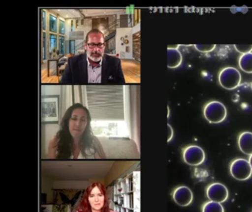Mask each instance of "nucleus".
Wrapping results in <instances>:
<instances>
[{"label": "nucleus", "mask_w": 252, "mask_h": 212, "mask_svg": "<svg viewBox=\"0 0 252 212\" xmlns=\"http://www.w3.org/2000/svg\"><path fill=\"white\" fill-rule=\"evenodd\" d=\"M240 69L246 73H252V53L242 54L239 58Z\"/></svg>", "instance_id": "obj_9"}, {"label": "nucleus", "mask_w": 252, "mask_h": 212, "mask_svg": "<svg viewBox=\"0 0 252 212\" xmlns=\"http://www.w3.org/2000/svg\"><path fill=\"white\" fill-rule=\"evenodd\" d=\"M203 115L206 120L210 123H220L226 118V107L220 102H209L205 106Z\"/></svg>", "instance_id": "obj_1"}, {"label": "nucleus", "mask_w": 252, "mask_h": 212, "mask_svg": "<svg viewBox=\"0 0 252 212\" xmlns=\"http://www.w3.org/2000/svg\"><path fill=\"white\" fill-rule=\"evenodd\" d=\"M206 195L211 201L224 203L228 197V188L220 183H213L206 188Z\"/></svg>", "instance_id": "obj_5"}, {"label": "nucleus", "mask_w": 252, "mask_h": 212, "mask_svg": "<svg viewBox=\"0 0 252 212\" xmlns=\"http://www.w3.org/2000/svg\"><path fill=\"white\" fill-rule=\"evenodd\" d=\"M183 56L181 52L177 48H169L167 50V66L171 69L178 67L182 63Z\"/></svg>", "instance_id": "obj_8"}, {"label": "nucleus", "mask_w": 252, "mask_h": 212, "mask_svg": "<svg viewBox=\"0 0 252 212\" xmlns=\"http://www.w3.org/2000/svg\"><path fill=\"white\" fill-rule=\"evenodd\" d=\"M215 44H195L194 48L200 53H210L215 50Z\"/></svg>", "instance_id": "obj_11"}, {"label": "nucleus", "mask_w": 252, "mask_h": 212, "mask_svg": "<svg viewBox=\"0 0 252 212\" xmlns=\"http://www.w3.org/2000/svg\"><path fill=\"white\" fill-rule=\"evenodd\" d=\"M230 173L237 181H246L252 175V168L249 160L237 159L230 164Z\"/></svg>", "instance_id": "obj_3"}, {"label": "nucleus", "mask_w": 252, "mask_h": 212, "mask_svg": "<svg viewBox=\"0 0 252 212\" xmlns=\"http://www.w3.org/2000/svg\"><path fill=\"white\" fill-rule=\"evenodd\" d=\"M249 163H250L251 166H252V155H251V156H249Z\"/></svg>", "instance_id": "obj_14"}, {"label": "nucleus", "mask_w": 252, "mask_h": 212, "mask_svg": "<svg viewBox=\"0 0 252 212\" xmlns=\"http://www.w3.org/2000/svg\"><path fill=\"white\" fill-rule=\"evenodd\" d=\"M184 161L189 166H198L205 160L204 150L197 145H190L184 149L183 153Z\"/></svg>", "instance_id": "obj_4"}, {"label": "nucleus", "mask_w": 252, "mask_h": 212, "mask_svg": "<svg viewBox=\"0 0 252 212\" xmlns=\"http://www.w3.org/2000/svg\"><path fill=\"white\" fill-rule=\"evenodd\" d=\"M202 212H224L223 206L221 203L210 200L203 205Z\"/></svg>", "instance_id": "obj_10"}, {"label": "nucleus", "mask_w": 252, "mask_h": 212, "mask_svg": "<svg viewBox=\"0 0 252 212\" xmlns=\"http://www.w3.org/2000/svg\"><path fill=\"white\" fill-rule=\"evenodd\" d=\"M238 146L244 154L252 155V132H243L238 138Z\"/></svg>", "instance_id": "obj_7"}, {"label": "nucleus", "mask_w": 252, "mask_h": 212, "mask_svg": "<svg viewBox=\"0 0 252 212\" xmlns=\"http://www.w3.org/2000/svg\"><path fill=\"white\" fill-rule=\"evenodd\" d=\"M174 201L178 206L186 207L191 204L193 200V193L189 187L181 186L174 190L172 194Z\"/></svg>", "instance_id": "obj_6"}, {"label": "nucleus", "mask_w": 252, "mask_h": 212, "mask_svg": "<svg viewBox=\"0 0 252 212\" xmlns=\"http://www.w3.org/2000/svg\"><path fill=\"white\" fill-rule=\"evenodd\" d=\"M234 47L235 50L242 54L252 53V44H234Z\"/></svg>", "instance_id": "obj_12"}, {"label": "nucleus", "mask_w": 252, "mask_h": 212, "mask_svg": "<svg viewBox=\"0 0 252 212\" xmlns=\"http://www.w3.org/2000/svg\"><path fill=\"white\" fill-rule=\"evenodd\" d=\"M168 128V137H167V141H170L172 140V137H173L174 135V131L173 129H172V126L168 124L167 125Z\"/></svg>", "instance_id": "obj_13"}, {"label": "nucleus", "mask_w": 252, "mask_h": 212, "mask_svg": "<svg viewBox=\"0 0 252 212\" xmlns=\"http://www.w3.org/2000/svg\"><path fill=\"white\" fill-rule=\"evenodd\" d=\"M218 80L225 89H235L241 82V74L236 68L225 67L220 72Z\"/></svg>", "instance_id": "obj_2"}]
</instances>
